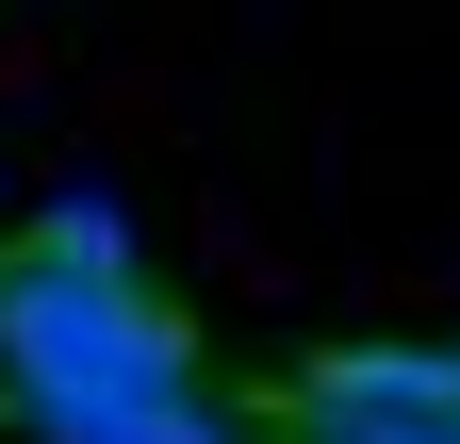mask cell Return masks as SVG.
Wrapping results in <instances>:
<instances>
[{
    "instance_id": "6da1fadb",
    "label": "cell",
    "mask_w": 460,
    "mask_h": 444,
    "mask_svg": "<svg viewBox=\"0 0 460 444\" xmlns=\"http://www.w3.org/2000/svg\"><path fill=\"white\" fill-rule=\"evenodd\" d=\"M0 378H17L33 444H99L115 412L214 395L198 329L164 313L148 280H83V263H49V247H0Z\"/></svg>"
},
{
    "instance_id": "7a4b0ae2",
    "label": "cell",
    "mask_w": 460,
    "mask_h": 444,
    "mask_svg": "<svg viewBox=\"0 0 460 444\" xmlns=\"http://www.w3.org/2000/svg\"><path fill=\"white\" fill-rule=\"evenodd\" d=\"M17 247H49V263H83V280H148L132 263V214H115L99 182H66V198H33V231Z\"/></svg>"
},
{
    "instance_id": "3957f363",
    "label": "cell",
    "mask_w": 460,
    "mask_h": 444,
    "mask_svg": "<svg viewBox=\"0 0 460 444\" xmlns=\"http://www.w3.org/2000/svg\"><path fill=\"white\" fill-rule=\"evenodd\" d=\"M313 444H460V428H313Z\"/></svg>"
},
{
    "instance_id": "277c9868",
    "label": "cell",
    "mask_w": 460,
    "mask_h": 444,
    "mask_svg": "<svg viewBox=\"0 0 460 444\" xmlns=\"http://www.w3.org/2000/svg\"><path fill=\"white\" fill-rule=\"evenodd\" d=\"M0 214H17V182H0ZM17 231H33V214H17Z\"/></svg>"
}]
</instances>
